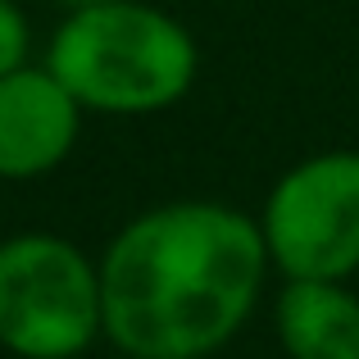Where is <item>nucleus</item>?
Listing matches in <instances>:
<instances>
[{"instance_id":"obj_4","label":"nucleus","mask_w":359,"mask_h":359,"mask_svg":"<svg viewBox=\"0 0 359 359\" xmlns=\"http://www.w3.org/2000/svg\"><path fill=\"white\" fill-rule=\"evenodd\" d=\"M282 278L346 282L359 273V150H318L269 187L259 210Z\"/></svg>"},{"instance_id":"obj_3","label":"nucleus","mask_w":359,"mask_h":359,"mask_svg":"<svg viewBox=\"0 0 359 359\" xmlns=\"http://www.w3.org/2000/svg\"><path fill=\"white\" fill-rule=\"evenodd\" d=\"M105 337L100 259L60 232L0 241V346L18 359H78Z\"/></svg>"},{"instance_id":"obj_5","label":"nucleus","mask_w":359,"mask_h":359,"mask_svg":"<svg viewBox=\"0 0 359 359\" xmlns=\"http://www.w3.org/2000/svg\"><path fill=\"white\" fill-rule=\"evenodd\" d=\"M87 109L46 64L0 78V177L32 182L73 155Z\"/></svg>"},{"instance_id":"obj_8","label":"nucleus","mask_w":359,"mask_h":359,"mask_svg":"<svg viewBox=\"0 0 359 359\" xmlns=\"http://www.w3.org/2000/svg\"><path fill=\"white\" fill-rule=\"evenodd\" d=\"M55 5H64V14H73V9H96V5H118V0H55Z\"/></svg>"},{"instance_id":"obj_1","label":"nucleus","mask_w":359,"mask_h":359,"mask_svg":"<svg viewBox=\"0 0 359 359\" xmlns=\"http://www.w3.org/2000/svg\"><path fill=\"white\" fill-rule=\"evenodd\" d=\"M269 269L259 219L237 205H155L100 255L105 337L128 359H205L245 327Z\"/></svg>"},{"instance_id":"obj_2","label":"nucleus","mask_w":359,"mask_h":359,"mask_svg":"<svg viewBox=\"0 0 359 359\" xmlns=\"http://www.w3.org/2000/svg\"><path fill=\"white\" fill-rule=\"evenodd\" d=\"M46 69L82 109L118 118L164 114L201 73V50L182 18L146 0L73 9L46 46Z\"/></svg>"},{"instance_id":"obj_6","label":"nucleus","mask_w":359,"mask_h":359,"mask_svg":"<svg viewBox=\"0 0 359 359\" xmlns=\"http://www.w3.org/2000/svg\"><path fill=\"white\" fill-rule=\"evenodd\" d=\"M273 327L287 359H359V296L346 282L287 278Z\"/></svg>"},{"instance_id":"obj_7","label":"nucleus","mask_w":359,"mask_h":359,"mask_svg":"<svg viewBox=\"0 0 359 359\" xmlns=\"http://www.w3.org/2000/svg\"><path fill=\"white\" fill-rule=\"evenodd\" d=\"M32 64V23L18 0H0V78Z\"/></svg>"}]
</instances>
